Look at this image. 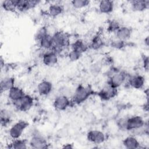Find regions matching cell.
<instances>
[{"mask_svg": "<svg viewBox=\"0 0 149 149\" xmlns=\"http://www.w3.org/2000/svg\"><path fill=\"white\" fill-rule=\"evenodd\" d=\"M108 76V79L107 83L116 88L126 83L128 77L126 72L118 70L116 68H112L109 70Z\"/></svg>", "mask_w": 149, "mask_h": 149, "instance_id": "1", "label": "cell"}, {"mask_svg": "<svg viewBox=\"0 0 149 149\" xmlns=\"http://www.w3.org/2000/svg\"><path fill=\"white\" fill-rule=\"evenodd\" d=\"M94 94V90L90 86H83V84L79 85L74 93L72 95V102L80 104L84 102Z\"/></svg>", "mask_w": 149, "mask_h": 149, "instance_id": "2", "label": "cell"}, {"mask_svg": "<svg viewBox=\"0 0 149 149\" xmlns=\"http://www.w3.org/2000/svg\"><path fill=\"white\" fill-rule=\"evenodd\" d=\"M52 37L53 47L51 50L58 55L64 48L69 45V37L66 33L61 31L55 32L53 35H52Z\"/></svg>", "mask_w": 149, "mask_h": 149, "instance_id": "3", "label": "cell"}, {"mask_svg": "<svg viewBox=\"0 0 149 149\" xmlns=\"http://www.w3.org/2000/svg\"><path fill=\"white\" fill-rule=\"evenodd\" d=\"M29 144L31 148L34 149H44L48 147L47 140L43 136L37 132L32 134L31 137L29 141Z\"/></svg>", "mask_w": 149, "mask_h": 149, "instance_id": "4", "label": "cell"}, {"mask_svg": "<svg viewBox=\"0 0 149 149\" xmlns=\"http://www.w3.org/2000/svg\"><path fill=\"white\" fill-rule=\"evenodd\" d=\"M28 125L29 123L24 120L18 121L10 128L9 131V136L13 140L19 139Z\"/></svg>", "mask_w": 149, "mask_h": 149, "instance_id": "5", "label": "cell"}, {"mask_svg": "<svg viewBox=\"0 0 149 149\" xmlns=\"http://www.w3.org/2000/svg\"><path fill=\"white\" fill-rule=\"evenodd\" d=\"M34 104V99L29 94H25L18 101L13 103L16 108L22 112H26L30 110Z\"/></svg>", "mask_w": 149, "mask_h": 149, "instance_id": "6", "label": "cell"}, {"mask_svg": "<svg viewBox=\"0 0 149 149\" xmlns=\"http://www.w3.org/2000/svg\"><path fill=\"white\" fill-rule=\"evenodd\" d=\"M146 124L144 119L139 115H134L127 118L126 130L133 131L143 127Z\"/></svg>", "mask_w": 149, "mask_h": 149, "instance_id": "7", "label": "cell"}, {"mask_svg": "<svg viewBox=\"0 0 149 149\" xmlns=\"http://www.w3.org/2000/svg\"><path fill=\"white\" fill-rule=\"evenodd\" d=\"M118 94V88L112 87L108 83L97 93V95L102 101H108L114 98Z\"/></svg>", "mask_w": 149, "mask_h": 149, "instance_id": "8", "label": "cell"}, {"mask_svg": "<svg viewBox=\"0 0 149 149\" xmlns=\"http://www.w3.org/2000/svg\"><path fill=\"white\" fill-rule=\"evenodd\" d=\"M72 102L69 99V97L60 94L54 99L53 106L56 110L62 111H65L69 108Z\"/></svg>", "mask_w": 149, "mask_h": 149, "instance_id": "9", "label": "cell"}, {"mask_svg": "<svg viewBox=\"0 0 149 149\" xmlns=\"http://www.w3.org/2000/svg\"><path fill=\"white\" fill-rule=\"evenodd\" d=\"M16 9L20 12H26L35 8L40 2L35 0H13Z\"/></svg>", "mask_w": 149, "mask_h": 149, "instance_id": "10", "label": "cell"}, {"mask_svg": "<svg viewBox=\"0 0 149 149\" xmlns=\"http://www.w3.org/2000/svg\"><path fill=\"white\" fill-rule=\"evenodd\" d=\"M105 134L98 130H91L87 134V139L90 142L95 144H100L105 141Z\"/></svg>", "mask_w": 149, "mask_h": 149, "instance_id": "11", "label": "cell"}, {"mask_svg": "<svg viewBox=\"0 0 149 149\" xmlns=\"http://www.w3.org/2000/svg\"><path fill=\"white\" fill-rule=\"evenodd\" d=\"M126 81L131 87L136 89H141L144 86L145 78L142 75L134 74L128 76Z\"/></svg>", "mask_w": 149, "mask_h": 149, "instance_id": "12", "label": "cell"}, {"mask_svg": "<svg viewBox=\"0 0 149 149\" xmlns=\"http://www.w3.org/2000/svg\"><path fill=\"white\" fill-rule=\"evenodd\" d=\"M42 61L45 65L53 66L58 63V55L52 50H49L42 55Z\"/></svg>", "mask_w": 149, "mask_h": 149, "instance_id": "13", "label": "cell"}, {"mask_svg": "<svg viewBox=\"0 0 149 149\" xmlns=\"http://www.w3.org/2000/svg\"><path fill=\"white\" fill-rule=\"evenodd\" d=\"M25 94L24 91L17 86H14L8 91V98L13 102L15 103L20 100Z\"/></svg>", "mask_w": 149, "mask_h": 149, "instance_id": "14", "label": "cell"}, {"mask_svg": "<svg viewBox=\"0 0 149 149\" xmlns=\"http://www.w3.org/2000/svg\"><path fill=\"white\" fill-rule=\"evenodd\" d=\"M115 33L116 38L126 42L130 38L132 30L129 27L121 26Z\"/></svg>", "mask_w": 149, "mask_h": 149, "instance_id": "15", "label": "cell"}, {"mask_svg": "<svg viewBox=\"0 0 149 149\" xmlns=\"http://www.w3.org/2000/svg\"><path fill=\"white\" fill-rule=\"evenodd\" d=\"M130 3L134 12H143L149 7V1L147 0H133L130 1Z\"/></svg>", "mask_w": 149, "mask_h": 149, "instance_id": "16", "label": "cell"}, {"mask_svg": "<svg viewBox=\"0 0 149 149\" xmlns=\"http://www.w3.org/2000/svg\"><path fill=\"white\" fill-rule=\"evenodd\" d=\"M52 90V84L46 80L40 82L37 86V91L39 95L45 96L48 95Z\"/></svg>", "mask_w": 149, "mask_h": 149, "instance_id": "17", "label": "cell"}, {"mask_svg": "<svg viewBox=\"0 0 149 149\" xmlns=\"http://www.w3.org/2000/svg\"><path fill=\"white\" fill-rule=\"evenodd\" d=\"M123 146L127 149H136L140 147V143L135 136L130 135L123 140Z\"/></svg>", "mask_w": 149, "mask_h": 149, "instance_id": "18", "label": "cell"}, {"mask_svg": "<svg viewBox=\"0 0 149 149\" xmlns=\"http://www.w3.org/2000/svg\"><path fill=\"white\" fill-rule=\"evenodd\" d=\"M98 8L101 13L109 14L113 10L114 3L110 0H102L99 2Z\"/></svg>", "mask_w": 149, "mask_h": 149, "instance_id": "19", "label": "cell"}, {"mask_svg": "<svg viewBox=\"0 0 149 149\" xmlns=\"http://www.w3.org/2000/svg\"><path fill=\"white\" fill-rule=\"evenodd\" d=\"M15 80L12 77H6L1 79L0 83L1 92L8 91L10 88L15 86Z\"/></svg>", "mask_w": 149, "mask_h": 149, "instance_id": "20", "label": "cell"}, {"mask_svg": "<svg viewBox=\"0 0 149 149\" xmlns=\"http://www.w3.org/2000/svg\"><path fill=\"white\" fill-rule=\"evenodd\" d=\"M40 47L45 50H51L53 47V41L52 35L48 34L44 37H43L38 42Z\"/></svg>", "mask_w": 149, "mask_h": 149, "instance_id": "21", "label": "cell"}, {"mask_svg": "<svg viewBox=\"0 0 149 149\" xmlns=\"http://www.w3.org/2000/svg\"><path fill=\"white\" fill-rule=\"evenodd\" d=\"M63 7L59 3H53L49 5L48 8V13L52 17H55L62 14L63 12Z\"/></svg>", "mask_w": 149, "mask_h": 149, "instance_id": "22", "label": "cell"}, {"mask_svg": "<svg viewBox=\"0 0 149 149\" xmlns=\"http://www.w3.org/2000/svg\"><path fill=\"white\" fill-rule=\"evenodd\" d=\"M71 48L72 50H74L83 54V53L87 50L88 47L83 40L78 39L71 44Z\"/></svg>", "mask_w": 149, "mask_h": 149, "instance_id": "23", "label": "cell"}, {"mask_svg": "<svg viewBox=\"0 0 149 149\" xmlns=\"http://www.w3.org/2000/svg\"><path fill=\"white\" fill-rule=\"evenodd\" d=\"M104 45V41L102 37L99 35H95L91 40L90 47L94 50L101 49Z\"/></svg>", "mask_w": 149, "mask_h": 149, "instance_id": "24", "label": "cell"}, {"mask_svg": "<svg viewBox=\"0 0 149 149\" xmlns=\"http://www.w3.org/2000/svg\"><path fill=\"white\" fill-rule=\"evenodd\" d=\"M28 143H29L24 139H15L10 144V146L9 147V148L15 149H26L28 147Z\"/></svg>", "mask_w": 149, "mask_h": 149, "instance_id": "25", "label": "cell"}, {"mask_svg": "<svg viewBox=\"0 0 149 149\" xmlns=\"http://www.w3.org/2000/svg\"><path fill=\"white\" fill-rule=\"evenodd\" d=\"M121 26L119 22L115 19L109 20L107 25V30L110 33H115Z\"/></svg>", "mask_w": 149, "mask_h": 149, "instance_id": "26", "label": "cell"}, {"mask_svg": "<svg viewBox=\"0 0 149 149\" xmlns=\"http://www.w3.org/2000/svg\"><path fill=\"white\" fill-rule=\"evenodd\" d=\"M10 120V114L9 111L2 109L1 112V123L2 126H6Z\"/></svg>", "mask_w": 149, "mask_h": 149, "instance_id": "27", "label": "cell"}, {"mask_svg": "<svg viewBox=\"0 0 149 149\" xmlns=\"http://www.w3.org/2000/svg\"><path fill=\"white\" fill-rule=\"evenodd\" d=\"M48 34H49V33H48L47 28L45 26H42V27H40L36 33L35 36H34L35 40L37 42H38L43 37H44Z\"/></svg>", "mask_w": 149, "mask_h": 149, "instance_id": "28", "label": "cell"}, {"mask_svg": "<svg viewBox=\"0 0 149 149\" xmlns=\"http://www.w3.org/2000/svg\"><path fill=\"white\" fill-rule=\"evenodd\" d=\"M90 1L87 0H73L71 1L72 5L75 9H81L87 6L90 4Z\"/></svg>", "mask_w": 149, "mask_h": 149, "instance_id": "29", "label": "cell"}, {"mask_svg": "<svg viewBox=\"0 0 149 149\" xmlns=\"http://www.w3.org/2000/svg\"><path fill=\"white\" fill-rule=\"evenodd\" d=\"M2 7L3 9L7 11H14L16 9L13 0H7L3 1L2 2Z\"/></svg>", "mask_w": 149, "mask_h": 149, "instance_id": "30", "label": "cell"}, {"mask_svg": "<svg viewBox=\"0 0 149 149\" xmlns=\"http://www.w3.org/2000/svg\"><path fill=\"white\" fill-rule=\"evenodd\" d=\"M110 46L115 49H120L123 48L126 46V42L120 40L118 38H115L112 40L110 42Z\"/></svg>", "mask_w": 149, "mask_h": 149, "instance_id": "31", "label": "cell"}, {"mask_svg": "<svg viewBox=\"0 0 149 149\" xmlns=\"http://www.w3.org/2000/svg\"><path fill=\"white\" fill-rule=\"evenodd\" d=\"M82 55V54L77 52V51H76L74 50H71L69 54H68V58H69V59L72 61V62H75V61H77V60H79L81 56Z\"/></svg>", "mask_w": 149, "mask_h": 149, "instance_id": "32", "label": "cell"}, {"mask_svg": "<svg viewBox=\"0 0 149 149\" xmlns=\"http://www.w3.org/2000/svg\"><path fill=\"white\" fill-rule=\"evenodd\" d=\"M90 70L93 74H98L101 70V65L99 63H95L91 65Z\"/></svg>", "mask_w": 149, "mask_h": 149, "instance_id": "33", "label": "cell"}, {"mask_svg": "<svg viewBox=\"0 0 149 149\" xmlns=\"http://www.w3.org/2000/svg\"><path fill=\"white\" fill-rule=\"evenodd\" d=\"M126 120H127V118H120L117 120L116 125L120 129L126 130Z\"/></svg>", "mask_w": 149, "mask_h": 149, "instance_id": "34", "label": "cell"}, {"mask_svg": "<svg viewBox=\"0 0 149 149\" xmlns=\"http://www.w3.org/2000/svg\"><path fill=\"white\" fill-rule=\"evenodd\" d=\"M142 60H143L142 62H143V65L144 69L146 71H148V56L143 55Z\"/></svg>", "mask_w": 149, "mask_h": 149, "instance_id": "35", "label": "cell"}, {"mask_svg": "<svg viewBox=\"0 0 149 149\" xmlns=\"http://www.w3.org/2000/svg\"><path fill=\"white\" fill-rule=\"evenodd\" d=\"M143 109H144V110H145L147 112L148 111V100H147L146 102L144 104Z\"/></svg>", "mask_w": 149, "mask_h": 149, "instance_id": "36", "label": "cell"}, {"mask_svg": "<svg viewBox=\"0 0 149 149\" xmlns=\"http://www.w3.org/2000/svg\"><path fill=\"white\" fill-rule=\"evenodd\" d=\"M63 148H72L73 146H72L71 144H66V145H65Z\"/></svg>", "mask_w": 149, "mask_h": 149, "instance_id": "37", "label": "cell"}, {"mask_svg": "<svg viewBox=\"0 0 149 149\" xmlns=\"http://www.w3.org/2000/svg\"><path fill=\"white\" fill-rule=\"evenodd\" d=\"M144 43L147 47L148 45V37H146V38L144 39Z\"/></svg>", "mask_w": 149, "mask_h": 149, "instance_id": "38", "label": "cell"}]
</instances>
